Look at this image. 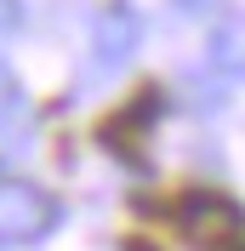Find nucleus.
Wrapping results in <instances>:
<instances>
[{
	"label": "nucleus",
	"instance_id": "1",
	"mask_svg": "<svg viewBox=\"0 0 245 251\" xmlns=\"http://www.w3.org/2000/svg\"><path fill=\"white\" fill-rule=\"evenodd\" d=\"M177 228L194 240L199 251H222L245 234V211L228 200V194H217V188H199L177 205Z\"/></svg>",
	"mask_w": 245,
	"mask_h": 251
},
{
	"label": "nucleus",
	"instance_id": "2",
	"mask_svg": "<svg viewBox=\"0 0 245 251\" xmlns=\"http://www.w3.org/2000/svg\"><path fill=\"white\" fill-rule=\"evenodd\" d=\"M57 223V200L34 183H0V246H29V240L51 234Z\"/></svg>",
	"mask_w": 245,
	"mask_h": 251
},
{
	"label": "nucleus",
	"instance_id": "3",
	"mask_svg": "<svg viewBox=\"0 0 245 251\" xmlns=\"http://www.w3.org/2000/svg\"><path fill=\"white\" fill-rule=\"evenodd\" d=\"M137 46V23L125 12H103L97 17V34H92V51H97V69H120Z\"/></svg>",
	"mask_w": 245,
	"mask_h": 251
},
{
	"label": "nucleus",
	"instance_id": "4",
	"mask_svg": "<svg viewBox=\"0 0 245 251\" xmlns=\"http://www.w3.org/2000/svg\"><path fill=\"white\" fill-rule=\"evenodd\" d=\"M23 120V92H17V75L6 69V57H0V131L6 126Z\"/></svg>",
	"mask_w": 245,
	"mask_h": 251
},
{
	"label": "nucleus",
	"instance_id": "5",
	"mask_svg": "<svg viewBox=\"0 0 245 251\" xmlns=\"http://www.w3.org/2000/svg\"><path fill=\"white\" fill-rule=\"evenodd\" d=\"M12 17H17V12H12V0H0V29H12Z\"/></svg>",
	"mask_w": 245,
	"mask_h": 251
},
{
	"label": "nucleus",
	"instance_id": "6",
	"mask_svg": "<svg viewBox=\"0 0 245 251\" xmlns=\"http://www.w3.org/2000/svg\"><path fill=\"white\" fill-rule=\"evenodd\" d=\"M183 6H188V12H199V6H205V0H183Z\"/></svg>",
	"mask_w": 245,
	"mask_h": 251
}]
</instances>
